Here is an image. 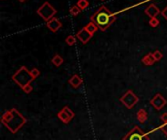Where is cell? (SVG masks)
<instances>
[{
  "label": "cell",
  "instance_id": "cell-1",
  "mask_svg": "<svg viewBox=\"0 0 167 140\" xmlns=\"http://www.w3.org/2000/svg\"><path fill=\"white\" fill-rule=\"evenodd\" d=\"M28 120L26 117L22 115L16 108H12L10 110H7L3 113L1 117V123L2 125L11 133H16L26 125Z\"/></svg>",
  "mask_w": 167,
  "mask_h": 140
},
{
  "label": "cell",
  "instance_id": "cell-2",
  "mask_svg": "<svg viewBox=\"0 0 167 140\" xmlns=\"http://www.w3.org/2000/svg\"><path fill=\"white\" fill-rule=\"evenodd\" d=\"M90 20L96 24L100 30L106 31L116 21V15L109 11L106 6H101L91 16Z\"/></svg>",
  "mask_w": 167,
  "mask_h": 140
},
{
  "label": "cell",
  "instance_id": "cell-3",
  "mask_svg": "<svg viewBox=\"0 0 167 140\" xmlns=\"http://www.w3.org/2000/svg\"><path fill=\"white\" fill-rule=\"evenodd\" d=\"M12 80L21 89H23L28 84H30L31 82L34 81L33 76L30 75V71L26 66H21V68L12 76Z\"/></svg>",
  "mask_w": 167,
  "mask_h": 140
},
{
  "label": "cell",
  "instance_id": "cell-4",
  "mask_svg": "<svg viewBox=\"0 0 167 140\" xmlns=\"http://www.w3.org/2000/svg\"><path fill=\"white\" fill-rule=\"evenodd\" d=\"M36 13L47 22L55 18V15L57 14V10L48 1H46L36 10Z\"/></svg>",
  "mask_w": 167,
  "mask_h": 140
},
{
  "label": "cell",
  "instance_id": "cell-5",
  "mask_svg": "<svg viewBox=\"0 0 167 140\" xmlns=\"http://www.w3.org/2000/svg\"><path fill=\"white\" fill-rule=\"evenodd\" d=\"M122 140H150L148 133H145L141 128L135 126L132 129L123 136Z\"/></svg>",
  "mask_w": 167,
  "mask_h": 140
},
{
  "label": "cell",
  "instance_id": "cell-6",
  "mask_svg": "<svg viewBox=\"0 0 167 140\" xmlns=\"http://www.w3.org/2000/svg\"><path fill=\"white\" fill-rule=\"evenodd\" d=\"M120 101L127 109H133V107L139 102V97L136 95L133 90L128 89L127 92L120 97Z\"/></svg>",
  "mask_w": 167,
  "mask_h": 140
},
{
  "label": "cell",
  "instance_id": "cell-7",
  "mask_svg": "<svg viewBox=\"0 0 167 140\" xmlns=\"http://www.w3.org/2000/svg\"><path fill=\"white\" fill-rule=\"evenodd\" d=\"M74 116H75V113L71 110L68 106L63 107V109L57 113V117L63 123H65V125H68L71 122V120L74 118Z\"/></svg>",
  "mask_w": 167,
  "mask_h": 140
},
{
  "label": "cell",
  "instance_id": "cell-8",
  "mask_svg": "<svg viewBox=\"0 0 167 140\" xmlns=\"http://www.w3.org/2000/svg\"><path fill=\"white\" fill-rule=\"evenodd\" d=\"M150 105H152L154 108L157 111H160L164 108V106L167 104V100H166V98L164 96H162L161 94L159 93H157L152 99H150L149 101Z\"/></svg>",
  "mask_w": 167,
  "mask_h": 140
},
{
  "label": "cell",
  "instance_id": "cell-9",
  "mask_svg": "<svg viewBox=\"0 0 167 140\" xmlns=\"http://www.w3.org/2000/svg\"><path fill=\"white\" fill-rule=\"evenodd\" d=\"M75 36H76V38H77L79 41H80L82 44H86V43L89 42L90 39L92 38L93 35H91L89 32L83 27V28H81L80 30L77 32Z\"/></svg>",
  "mask_w": 167,
  "mask_h": 140
},
{
  "label": "cell",
  "instance_id": "cell-10",
  "mask_svg": "<svg viewBox=\"0 0 167 140\" xmlns=\"http://www.w3.org/2000/svg\"><path fill=\"white\" fill-rule=\"evenodd\" d=\"M63 26V23L61 22V21L58 18H53L52 20H50L49 22H46V27L47 28H49L52 32H57Z\"/></svg>",
  "mask_w": 167,
  "mask_h": 140
},
{
  "label": "cell",
  "instance_id": "cell-11",
  "mask_svg": "<svg viewBox=\"0 0 167 140\" xmlns=\"http://www.w3.org/2000/svg\"><path fill=\"white\" fill-rule=\"evenodd\" d=\"M145 14L152 19V18H156L158 15L161 14V11L159 10V8H158L155 4L152 3L145 9Z\"/></svg>",
  "mask_w": 167,
  "mask_h": 140
},
{
  "label": "cell",
  "instance_id": "cell-12",
  "mask_svg": "<svg viewBox=\"0 0 167 140\" xmlns=\"http://www.w3.org/2000/svg\"><path fill=\"white\" fill-rule=\"evenodd\" d=\"M68 84L73 89H78L83 84V79L79 76L78 74H74V75L71 76L70 79L68 80Z\"/></svg>",
  "mask_w": 167,
  "mask_h": 140
},
{
  "label": "cell",
  "instance_id": "cell-13",
  "mask_svg": "<svg viewBox=\"0 0 167 140\" xmlns=\"http://www.w3.org/2000/svg\"><path fill=\"white\" fill-rule=\"evenodd\" d=\"M142 62L144 63L146 66H152V65H154L156 62V60H154L153 53H149L145 56H143Z\"/></svg>",
  "mask_w": 167,
  "mask_h": 140
},
{
  "label": "cell",
  "instance_id": "cell-14",
  "mask_svg": "<svg viewBox=\"0 0 167 140\" xmlns=\"http://www.w3.org/2000/svg\"><path fill=\"white\" fill-rule=\"evenodd\" d=\"M136 117H137V120L139 123H145L148 120V113L145 109H140L136 114Z\"/></svg>",
  "mask_w": 167,
  "mask_h": 140
},
{
  "label": "cell",
  "instance_id": "cell-15",
  "mask_svg": "<svg viewBox=\"0 0 167 140\" xmlns=\"http://www.w3.org/2000/svg\"><path fill=\"white\" fill-rule=\"evenodd\" d=\"M52 63L55 65L56 67H60L61 65L63 63V59L59 55V54H56L53 57H52Z\"/></svg>",
  "mask_w": 167,
  "mask_h": 140
},
{
  "label": "cell",
  "instance_id": "cell-16",
  "mask_svg": "<svg viewBox=\"0 0 167 140\" xmlns=\"http://www.w3.org/2000/svg\"><path fill=\"white\" fill-rule=\"evenodd\" d=\"M84 28L89 32V33L91 34V35H94L95 33H96L97 32V30L99 29L98 28V27L96 26V24H95L94 22H89L88 24H86V26L84 27Z\"/></svg>",
  "mask_w": 167,
  "mask_h": 140
},
{
  "label": "cell",
  "instance_id": "cell-17",
  "mask_svg": "<svg viewBox=\"0 0 167 140\" xmlns=\"http://www.w3.org/2000/svg\"><path fill=\"white\" fill-rule=\"evenodd\" d=\"M76 5L79 7V9H80L81 11H83L89 6V2H88V0H78Z\"/></svg>",
  "mask_w": 167,
  "mask_h": 140
},
{
  "label": "cell",
  "instance_id": "cell-18",
  "mask_svg": "<svg viewBox=\"0 0 167 140\" xmlns=\"http://www.w3.org/2000/svg\"><path fill=\"white\" fill-rule=\"evenodd\" d=\"M66 43H67L68 46H73V45H75V43H76V36H74V35H68V36L66 38Z\"/></svg>",
  "mask_w": 167,
  "mask_h": 140
},
{
  "label": "cell",
  "instance_id": "cell-19",
  "mask_svg": "<svg viewBox=\"0 0 167 140\" xmlns=\"http://www.w3.org/2000/svg\"><path fill=\"white\" fill-rule=\"evenodd\" d=\"M80 12H81V10L79 9V7L77 5L73 6V7L70 8V10H69V13L73 15V16H77L78 14H80Z\"/></svg>",
  "mask_w": 167,
  "mask_h": 140
},
{
  "label": "cell",
  "instance_id": "cell-20",
  "mask_svg": "<svg viewBox=\"0 0 167 140\" xmlns=\"http://www.w3.org/2000/svg\"><path fill=\"white\" fill-rule=\"evenodd\" d=\"M153 55H154V60H155L156 61L161 60L162 57H163V55H162V53H161L159 50H155V51L153 53Z\"/></svg>",
  "mask_w": 167,
  "mask_h": 140
},
{
  "label": "cell",
  "instance_id": "cell-21",
  "mask_svg": "<svg viewBox=\"0 0 167 140\" xmlns=\"http://www.w3.org/2000/svg\"><path fill=\"white\" fill-rule=\"evenodd\" d=\"M149 24L152 27H156L159 26V20H158L157 18H152L149 22Z\"/></svg>",
  "mask_w": 167,
  "mask_h": 140
},
{
  "label": "cell",
  "instance_id": "cell-22",
  "mask_svg": "<svg viewBox=\"0 0 167 140\" xmlns=\"http://www.w3.org/2000/svg\"><path fill=\"white\" fill-rule=\"evenodd\" d=\"M30 75L33 76V78L35 80V79H36L39 75H40V71H39L37 68H35V67H34V68H33V69L30 70Z\"/></svg>",
  "mask_w": 167,
  "mask_h": 140
},
{
  "label": "cell",
  "instance_id": "cell-23",
  "mask_svg": "<svg viewBox=\"0 0 167 140\" xmlns=\"http://www.w3.org/2000/svg\"><path fill=\"white\" fill-rule=\"evenodd\" d=\"M22 89L23 90V93H25V94H30L33 90V86H31V84H28L27 86L23 87Z\"/></svg>",
  "mask_w": 167,
  "mask_h": 140
},
{
  "label": "cell",
  "instance_id": "cell-24",
  "mask_svg": "<svg viewBox=\"0 0 167 140\" xmlns=\"http://www.w3.org/2000/svg\"><path fill=\"white\" fill-rule=\"evenodd\" d=\"M156 129H160L162 131V133L167 137V123H162L161 126H159L158 128H156Z\"/></svg>",
  "mask_w": 167,
  "mask_h": 140
},
{
  "label": "cell",
  "instance_id": "cell-25",
  "mask_svg": "<svg viewBox=\"0 0 167 140\" xmlns=\"http://www.w3.org/2000/svg\"><path fill=\"white\" fill-rule=\"evenodd\" d=\"M160 120L163 123H167V112H164L160 115Z\"/></svg>",
  "mask_w": 167,
  "mask_h": 140
},
{
  "label": "cell",
  "instance_id": "cell-26",
  "mask_svg": "<svg viewBox=\"0 0 167 140\" xmlns=\"http://www.w3.org/2000/svg\"><path fill=\"white\" fill-rule=\"evenodd\" d=\"M161 16H162V17L167 21V6L164 8V9L161 11Z\"/></svg>",
  "mask_w": 167,
  "mask_h": 140
},
{
  "label": "cell",
  "instance_id": "cell-27",
  "mask_svg": "<svg viewBox=\"0 0 167 140\" xmlns=\"http://www.w3.org/2000/svg\"><path fill=\"white\" fill-rule=\"evenodd\" d=\"M19 1H20V2H25L26 0H19Z\"/></svg>",
  "mask_w": 167,
  "mask_h": 140
},
{
  "label": "cell",
  "instance_id": "cell-28",
  "mask_svg": "<svg viewBox=\"0 0 167 140\" xmlns=\"http://www.w3.org/2000/svg\"><path fill=\"white\" fill-rule=\"evenodd\" d=\"M102 1H104V0H102Z\"/></svg>",
  "mask_w": 167,
  "mask_h": 140
}]
</instances>
